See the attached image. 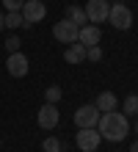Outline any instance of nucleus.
<instances>
[{"mask_svg":"<svg viewBox=\"0 0 138 152\" xmlns=\"http://www.w3.org/2000/svg\"><path fill=\"white\" fill-rule=\"evenodd\" d=\"M97 133L105 141H113V144L116 141H124L127 133H130V119L122 111H105L97 119Z\"/></svg>","mask_w":138,"mask_h":152,"instance_id":"nucleus-1","label":"nucleus"},{"mask_svg":"<svg viewBox=\"0 0 138 152\" xmlns=\"http://www.w3.org/2000/svg\"><path fill=\"white\" fill-rule=\"evenodd\" d=\"M108 22L113 25L116 31H130V28H133V11H130L124 3H110Z\"/></svg>","mask_w":138,"mask_h":152,"instance_id":"nucleus-2","label":"nucleus"},{"mask_svg":"<svg viewBox=\"0 0 138 152\" xmlns=\"http://www.w3.org/2000/svg\"><path fill=\"white\" fill-rule=\"evenodd\" d=\"M99 141H102V136L97 133V127H77L75 144H77L80 152H97L99 149Z\"/></svg>","mask_w":138,"mask_h":152,"instance_id":"nucleus-3","label":"nucleus"},{"mask_svg":"<svg viewBox=\"0 0 138 152\" xmlns=\"http://www.w3.org/2000/svg\"><path fill=\"white\" fill-rule=\"evenodd\" d=\"M20 11L25 17V28H31V25L42 22L44 17H47V6H44V0H25Z\"/></svg>","mask_w":138,"mask_h":152,"instance_id":"nucleus-4","label":"nucleus"},{"mask_svg":"<svg viewBox=\"0 0 138 152\" xmlns=\"http://www.w3.org/2000/svg\"><path fill=\"white\" fill-rule=\"evenodd\" d=\"M53 36H55V42H61V44H75L77 42V25L72 20H58L53 25Z\"/></svg>","mask_w":138,"mask_h":152,"instance_id":"nucleus-5","label":"nucleus"},{"mask_svg":"<svg viewBox=\"0 0 138 152\" xmlns=\"http://www.w3.org/2000/svg\"><path fill=\"white\" fill-rule=\"evenodd\" d=\"M83 11H86V17H88V22H91V25H99V22H105V20H108L110 0H88Z\"/></svg>","mask_w":138,"mask_h":152,"instance_id":"nucleus-6","label":"nucleus"},{"mask_svg":"<svg viewBox=\"0 0 138 152\" xmlns=\"http://www.w3.org/2000/svg\"><path fill=\"white\" fill-rule=\"evenodd\" d=\"M6 69H8V75L11 77H25L28 75V69H31V61H28L25 53H8V61H6Z\"/></svg>","mask_w":138,"mask_h":152,"instance_id":"nucleus-7","label":"nucleus"},{"mask_svg":"<svg viewBox=\"0 0 138 152\" xmlns=\"http://www.w3.org/2000/svg\"><path fill=\"white\" fill-rule=\"evenodd\" d=\"M61 119V113H58V105H53V102H44L39 113H36V122H39V127L42 130H53L55 124H58Z\"/></svg>","mask_w":138,"mask_h":152,"instance_id":"nucleus-8","label":"nucleus"},{"mask_svg":"<svg viewBox=\"0 0 138 152\" xmlns=\"http://www.w3.org/2000/svg\"><path fill=\"white\" fill-rule=\"evenodd\" d=\"M99 39H102V31H99V25H80L77 28V42L83 44V47H94V44H99Z\"/></svg>","mask_w":138,"mask_h":152,"instance_id":"nucleus-9","label":"nucleus"},{"mask_svg":"<svg viewBox=\"0 0 138 152\" xmlns=\"http://www.w3.org/2000/svg\"><path fill=\"white\" fill-rule=\"evenodd\" d=\"M97 119H99L97 105H80L75 111V124L77 127H97Z\"/></svg>","mask_w":138,"mask_h":152,"instance_id":"nucleus-10","label":"nucleus"},{"mask_svg":"<svg viewBox=\"0 0 138 152\" xmlns=\"http://www.w3.org/2000/svg\"><path fill=\"white\" fill-rule=\"evenodd\" d=\"M64 61H66V64H83V61H86V47H83L80 42L66 44V50H64Z\"/></svg>","mask_w":138,"mask_h":152,"instance_id":"nucleus-11","label":"nucleus"},{"mask_svg":"<svg viewBox=\"0 0 138 152\" xmlns=\"http://www.w3.org/2000/svg\"><path fill=\"white\" fill-rule=\"evenodd\" d=\"M97 111L99 113H105V111H116V105H119V100H116V94L113 91H102V94H99L97 97Z\"/></svg>","mask_w":138,"mask_h":152,"instance_id":"nucleus-12","label":"nucleus"},{"mask_svg":"<svg viewBox=\"0 0 138 152\" xmlns=\"http://www.w3.org/2000/svg\"><path fill=\"white\" fill-rule=\"evenodd\" d=\"M66 20H72V22L80 28V25L88 22V17H86V11H83V6H69V8H66Z\"/></svg>","mask_w":138,"mask_h":152,"instance_id":"nucleus-13","label":"nucleus"},{"mask_svg":"<svg viewBox=\"0 0 138 152\" xmlns=\"http://www.w3.org/2000/svg\"><path fill=\"white\" fill-rule=\"evenodd\" d=\"M3 22H6V28H11V31L25 28V17H22V11H8V14L3 17Z\"/></svg>","mask_w":138,"mask_h":152,"instance_id":"nucleus-14","label":"nucleus"},{"mask_svg":"<svg viewBox=\"0 0 138 152\" xmlns=\"http://www.w3.org/2000/svg\"><path fill=\"white\" fill-rule=\"evenodd\" d=\"M124 116H138V94H127L124 97Z\"/></svg>","mask_w":138,"mask_h":152,"instance_id":"nucleus-15","label":"nucleus"},{"mask_svg":"<svg viewBox=\"0 0 138 152\" xmlns=\"http://www.w3.org/2000/svg\"><path fill=\"white\" fill-rule=\"evenodd\" d=\"M61 97H64L61 86H50L47 91H44V102H53V105H58V102H61Z\"/></svg>","mask_w":138,"mask_h":152,"instance_id":"nucleus-16","label":"nucleus"},{"mask_svg":"<svg viewBox=\"0 0 138 152\" xmlns=\"http://www.w3.org/2000/svg\"><path fill=\"white\" fill-rule=\"evenodd\" d=\"M58 149H61V141L55 138V136H50V138L42 141V152H58Z\"/></svg>","mask_w":138,"mask_h":152,"instance_id":"nucleus-17","label":"nucleus"},{"mask_svg":"<svg viewBox=\"0 0 138 152\" xmlns=\"http://www.w3.org/2000/svg\"><path fill=\"white\" fill-rule=\"evenodd\" d=\"M86 61H102V47L99 44H94V47H86Z\"/></svg>","mask_w":138,"mask_h":152,"instance_id":"nucleus-18","label":"nucleus"},{"mask_svg":"<svg viewBox=\"0 0 138 152\" xmlns=\"http://www.w3.org/2000/svg\"><path fill=\"white\" fill-rule=\"evenodd\" d=\"M20 44H22L20 36H8V39H6V50H8V53H17V50H20Z\"/></svg>","mask_w":138,"mask_h":152,"instance_id":"nucleus-19","label":"nucleus"},{"mask_svg":"<svg viewBox=\"0 0 138 152\" xmlns=\"http://www.w3.org/2000/svg\"><path fill=\"white\" fill-rule=\"evenodd\" d=\"M22 3H25V0H3V6L8 8V11H20Z\"/></svg>","mask_w":138,"mask_h":152,"instance_id":"nucleus-20","label":"nucleus"},{"mask_svg":"<svg viewBox=\"0 0 138 152\" xmlns=\"http://www.w3.org/2000/svg\"><path fill=\"white\" fill-rule=\"evenodd\" d=\"M130 152H138V141H133V144H130Z\"/></svg>","mask_w":138,"mask_h":152,"instance_id":"nucleus-21","label":"nucleus"},{"mask_svg":"<svg viewBox=\"0 0 138 152\" xmlns=\"http://www.w3.org/2000/svg\"><path fill=\"white\" fill-rule=\"evenodd\" d=\"M3 17H6V14H3V11H0V31H3V28H6V22H3Z\"/></svg>","mask_w":138,"mask_h":152,"instance_id":"nucleus-22","label":"nucleus"},{"mask_svg":"<svg viewBox=\"0 0 138 152\" xmlns=\"http://www.w3.org/2000/svg\"><path fill=\"white\" fill-rule=\"evenodd\" d=\"M135 133H138V122H135Z\"/></svg>","mask_w":138,"mask_h":152,"instance_id":"nucleus-23","label":"nucleus"},{"mask_svg":"<svg viewBox=\"0 0 138 152\" xmlns=\"http://www.w3.org/2000/svg\"><path fill=\"white\" fill-rule=\"evenodd\" d=\"M0 147H3V141H0Z\"/></svg>","mask_w":138,"mask_h":152,"instance_id":"nucleus-24","label":"nucleus"},{"mask_svg":"<svg viewBox=\"0 0 138 152\" xmlns=\"http://www.w3.org/2000/svg\"><path fill=\"white\" fill-rule=\"evenodd\" d=\"M58 152H64V149H58Z\"/></svg>","mask_w":138,"mask_h":152,"instance_id":"nucleus-25","label":"nucleus"}]
</instances>
